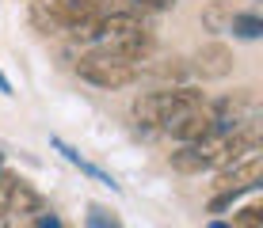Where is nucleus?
I'll return each instance as SVG.
<instances>
[{
    "instance_id": "ddd939ff",
    "label": "nucleus",
    "mask_w": 263,
    "mask_h": 228,
    "mask_svg": "<svg viewBox=\"0 0 263 228\" xmlns=\"http://www.w3.org/2000/svg\"><path fill=\"white\" fill-rule=\"evenodd\" d=\"M15 179H20V175H12V171H4V168H0V213L8 209V198H12Z\"/></svg>"
},
{
    "instance_id": "7ed1b4c3",
    "label": "nucleus",
    "mask_w": 263,
    "mask_h": 228,
    "mask_svg": "<svg viewBox=\"0 0 263 228\" xmlns=\"http://www.w3.org/2000/svg\"><path fill=\"white\" fill-rule=\"evenodd\" d=\"M195 99H202V91H195V88H160V91H145L138 103H134V122H138L141 130H160V126H164L168 118L179 111V107L195 103Z\"/></svg>"
},
{
    "instance_id": "20e7f679",
    "label": "nucleus",
    "mask_w": 263,
    "mask_h": 228,
    "mask_svg": "<svg viewBox=\"0 0 263 228\" xmlns=\"http://www.w3.org/2000/svg\"><path fill=\"white\" fill-rule=\"evenodd\" d=\"M77 72H80V80H88V84H96V88H126V84H134L138 80V65H130V61H122V57H111V53H84V57L77 61Z\"/></svg>"
},
{
    "instance_id": "f3484780",
    "label": "nucleus",
    "mask_w": 263,
    "mask_h": 228,
    "mask_svg": "<svg viewBox=\"0 0 263 228\" xmlns=\"http://www.w3.org/2000/svg\"><path fill=\"white\" fill-rule=\"evenodd\" d=\"M0 168H4V152H0Z\"/></svg>"
},
{
    "instance_id": "4468645a",
    "label": "nucleus",
    "mask_w": 263,
    "mask_h": 228,
    "mask_svg": "<svg viewBox=\"0 0 263 228\" xmlns=\"http://www.w3.org/2000/svg\"><path fill=\"white\" fill-rule=\"evenodd\" d=\"M130 8H141V12H168L176 8V0H126Z\"/></svg>"
},
{
    "instance_id": "1a4fd4ad",
    "label": "nucleus",
    "mask_w": 263,
    "mask_h": 228,
    "mask_svg": "<svg viewBox=\"0 0 263 228\" xmlns=\"http://www.w3.org/2000/svg\"><path fill=\"white\" fill-rule=\"evenodd\" d=\"M50 144H53V149H58L61 152V156H65L69 163H72V168H80V171H84V175H92V179H99V182H103V186H111V190H119V182H115L111 175H107V171H99L96 168V163H88L84 156H80V152L77 149H69V144L65 141H61V137H50Z\"/></svg>"
},
{
    "instance_id": "423d86ee",
    "label": "nucleus",
    "mask_w": 263,
    "mask_h": 228,
    "mask_svg": "<svg viewBox=\"0 0 263 228\" xmlns=\"http://www.w3.org/2000/svg\"><path fill=\"white\" fill-rule=\"evenodd\" d=\"M263 179V156L259 152H248V156L225 163V171L217 175V194H248V190H256Z\"/></svg>"
},
{
    "instance_id": "2eb2a0df",
    "label": "nucleus",
    "mask_w": 263,
    "mask_h": 228,
    "mask_svg": "<svg viewBox=\"0 0 263 228\" xmlns=\"http://www.w3.org/2000/svg\"><path fill=\"white\" fill-rule=\"evenodd\" d=\"M0 91H4V95H15V91H12V84H8V76H4V72H0Z\"/></svg>"
},
{
    "instance_id": "a211bd4d",
    "label": "nucleus",
    "mask_w": 263,
    "mask_h": 228,
    "mask_svg": "<svg viewBox=\"0 0 263 228\" xmlns=\"http://www.w3.org/2000/svg\"><path fill=\"white\" fill-rule=\"evenodd\" d=\"M31 228H34V224H31Z\"/></svg>"
},
{
    "instance_id": "dca6fc26",
    "label": "nucleus",
    "mask_w": 263,
    "mask_h": 228,
    "mask_svg": "<svg viewBox=\"0 0 263 228\" xmlns=\"http://www.w3.org/2000/svg\"><path fill=\"white\" fill-rule=\"evenodd\" d=\"M210 228H233V224H225V221H210Z\"/></svg>"
},
{
    "instance_id": "6e6552de",
    "label": "nucleus",
    "mask_w": 263,
    "mask_h": 228,
    "mask_svg": "<svg viewBox=\"0 0 263 228\" xmlns=\"http://www.w3.org/2000/svg\"><path fill=\"white\" fill-rule=\"evenodd\" d=\"M46 209V202H42V194L31 186V182H23V179H15V186H12V198H8V209L4 213H23V217H34V213H42Z\"/></svg>"
},
{
    "instance_id": "f257e3e1",
    "label": "nucleus",
    "mask_w": 263,
    "mask_h": 228,
    "mask_svg": "<svg viewBox=\"0 0 263 228\" xmlns=\"http://www.w3.org/2000/svg\"><path fill=\"white\" fill-rule=\"evenodd\" d=\"M72 38L88 42L99 53L122 57V61H130V65H141V61L153 53V34L145 31V23L134 12H99L96 19L77 27Z\"/></svg>"
},
{
    "instance_id": "f03ea898",
    "label": "nucleus",
    "mask_w": 263,
    "mask_h": 228,
    "mask_svg": "<svg viewBox=\"0 0 263 228\" xmlns=\"http://www.w3.org/2000/svg\"><path fill=\"white\" fill-rule=\"evenodd\" d=\"M99 12H103L99 0H34L31 19H34V27H39L42 34H58V31L72 34L77 27L96 19Z\"/></svg>"
},
{
    "instance_id": "39448f33",
    "label": "nucleus",
    "mask_w": 263,
    "mask_h": 228,
    "mask_svg": "<svg viewBox=\"0 0 263 228\" xmlns=\"http://www.w3.org/2000/svg\"><path fill=\"white\" fill-rule=\"evenodd\" d=\"M168 137H176L179 144H191V141H202V137L217 133V118H214V103H206V99H195V103L179 107L176 114L168 118L164 126H160Z\"/></svg>"
},
{
    "instance_id": "9b49d317",
    "label": "nucleus",
    "mask_w": 263,
    "mask_h": 228,
    "mask_svg": "<svg viewBox=\"0 0 263 228\" xmlns=\"http://www.w3.org/2000/svg\"><path fill=\"white\" fill-rule=\"evenodd\" d=\"M84 228H122V224H119V217H111L103 205H92L88 217H84Z\"/></svg>"
},
{
    "instance_id": "0eeeda50",
    "label": "nucleus",
    "mask_w": 263,
    "mask_h": 228,
    "mask_svg": "<svg viewBox=\"0 0 263 228\" xmlns=\"http://www.w3.org/2000/svg\"><path fill=\"white\" fill-rule=\"evenodd\" d=\"M191 69H195L202 80H221V76H229V72H233V53H229V46H221V42H206L202 50L195 53Z\"/></svg>"
},
{
    "instance_id": "9d476101",
    "label": "nucleus",
    "mask_w": 263,
    "mask_h": 228,
    "mask_svg": "<svg viewBox=\"0 0 263 228\" xmlns=\"http://www.w3.org/2000/svg\"><path fill=\"white\" fill-rule=\"evenodd\" d=\"M229 31L237 34V38L256 42L259 34H263V19H259L256 12H233V15H229Z\"/></svg>"
},
{
    "instance_id": "f8f14e48",
    "label": "nucleus",
    "mask_w": 263,
    "mask_h": 228,
    "mask_svg": "<svg viewBox=\"0 0 263 228\" xmlns=\"http://www.w3.org/2000/svg\"><path fill=\"white\" fill-rule=\"evenodd\" d=\"M233 228H263V205H244L237 213Z\"/></svg>"
}]
</instances>
